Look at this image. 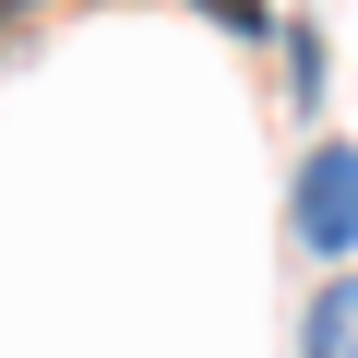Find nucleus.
Listing matches in <instances>:
<instances>
[{
    "label": "nucleus",
    "mask_w": 358,
    "mask_h": 358,
    "mask_svg": "<svg viewBox=\"0 0 358 358\" xmlns=\"http://www.w3.org/2000/svg\"><path fill=\"white\" fill-rule=\"evenodd\" d=\"M299 251H358V143H310L299 155Z\"/></svg>",
    "instance_id": "1"
},
{
    "label": "nucleus",
    "mask_w": 358,
    "mask_h": 358,
    "mask_svg": "<svg viewBox=\"0 0 358 358\" xmlns=\"http://www.w3.org/2000/svg\"><path fill=\"white\" fill-rule=\"evenodd\" d=\"M203 13H215V24H239V36H263V24H275L263 0H203Z\"/></svg>",
    "instance_id": "3"
},
{
    "label": "nucleus",
    "mask_w": 358,
    "mask_h": 358,
    "mask_svg": "<svg viewBox=\"0 0 358 358\" xmlns=\"http://www.w3.org/2000/svg\"><path fill=\"white\" fill-rule=\"evenodd\" d=\"M310 358H358V275H334L310 299Z\"/></svg>",
    "instance_id": "2"
},
{
    "label": "nucleus",
    "mask_w": 358,
    "mask_h": 358,
    "mask_svg": "<svg viewBox=\"0 0 358 358\" xmlns=\"http://www.w3.org/2000/svg\"><path fill=\"white\" fill-rule=\"evenodd\" d=\"M0 13H36V0H0Z\"/></svg>",
    "instance_id": "4"
}]
</instances>
